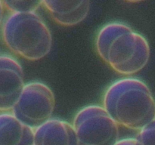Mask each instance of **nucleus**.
<instances>
[{
    "mask_svg": "<svg viewBox=\"0 0 155 145\" xmlns=\"http://www.w3.org/2000/svg\"><path fill=\"white\" fill-rule=\"evenodd\" d=\"M95 46L100 57L122 75L140 72L151 56L150 45L145 36L120 22L108 23L101 27Z\"/></svg>",
    "mask_w": 155,
    "mask_h": 145,
    "instance_id": "nucleus-1",
    "label": "nucleus"
},
{
    "mask_svg": "<svg viewBox=\"0 0 155 145\" xmlns=\"http://www.w3.org/2000/svg\"><path fill=\"white\" fill-rule=\"evenodd\" d=\"M103 107L119 125L141 130L155 119V100L148 85L139 79L117 80L107 89Z\"/></svg>",
    "mask_w": 155,
    "mask_h": 145,
    "instance_id": "nucleus-2",
    "label": "nucleus"
},
{
    "mask_svg": "<svg viewBox=\"0 0 155 145\" xmlns=\"http://www.w3.org/2000/svg\"><path fill=\"white\" fill-rule=\"evenodd\" d=\"M2 39L13 53L27 60H39L49 54L52 36L36 12L12 13L4 21Z\"/></svg>",
    "mask_w": 155,
    "mask_h": 145,
    "instance_id": "nucleus-3",
    "label": "nucleus"
},
{
    "mask_svg": "<svg viewBox=\"0 0 155 145\" xmlns=\"http://www.w3.org/2000/svg\"><path fill=\"white\" fill-rule=\"evenodd\" d=\"M79 145H115L120 140V125L103 106L80 109L73 121Z\"/></svg>",
    "mask_w": 155,
    "mask_h": 145,
    "instance_id": "nucleus-4",
    "label": "nucleus"
},
{
    "mask_svg": "<svg viewBox=\"0 0 155 145\" xmlns=\"http://www.w3.org/2000/svg\"><path fill=\"white\" fill-rule=\"evenodd\" d=\"M54 107L52 90L45 83L34 81L25 84L12 113L24 124L36 128L51 119Z\"/></svg>",
    "mask_w": 155,
    "mask_h": 145,
    "instance_id": "nucleus-5",
    "label": "nucleus"
},
{
    "mask_svg": "<svg viewBox=\"0 0 155 145\" xmlns=\"http://www.w3.org/2000/svg\"><path fill=\"white\" fill-rule=\"evenodd\" d=\"M24 85L21 63L12 56L0 54V113L12 112Z\"/></svg>",
    "mask_w": 155,
    "mask_h": 145,
    "instance_id": "nucleus-6",
    "label": "nucleus"
},
{
    "mask_svg": "<svg viewBox=\"0 0 155 145\" xmlns=\"http://www.w3.org/2000/svg\"><path fill=\"white\" fill-rule=\"evenodd\" d=\"M33 145H79L72 124L51 118L34 128Z\"/></svg>",
    "mask_w": 155,
    "mask_h": 145,
    "instance_id": "nucleus-7",
    "label": "nucleus"
},
{
    "mask_svg": "<svg viewBox=\"0 0 155 145\" xmlns=\"http://www.w3.org/2000/svg\"><path fill=\"white\" fill-rule=\"evenodd\" d=\"M42 5L59 25L72 27L84 21L90 10V2L43 0Z\"/></svg>",
    "mask_w": 155,
    "mask_h": 145,
    "instance_id": "nucleus-8",
    "label": "nucleus"
},
{
    "mask_svg": "<svg viewBox=\"0 0 155 145\" xmlns=\"http://www.w3.org/2000/svg\"><path fill=\"white\" fill-rule=\"evenodd\" d=\"M34 128L12 112L0 113V145H33Z\"/></svg>",
    "mask_w": 155,
    "mask_h": 145,
    "instance_id": "nucleus-9",
    "label": "nucleus"
},
{
    "mask_svg": "<svg viewBox=\"0 0 155 145\" xmlns=\"http://www.w3.org/2000/svg\"><path fill=\"white\" fill-rule=\"evenodd\" d=\"M5 8L12 13L36 12L42 5V1H2Z\"/></svg>",
    "mask_w": 155,
    "mask_h": 145,
    "instance_id": "nucleus-10",
    "label": "nucleus"
},
{
    "mask_svg": "<svg viewBox=\"0 0 155 145\" xmlns=\"http://www.w3.org/2000/svg\"><path fill=\"white\" fill-rule=\"evenodd\" d=\"M136 138L142 145H155V119L139 130Z\"/></svg>",
    "mask_w": 155,
    "mask_h": 145,
    "instance_id": "nucleus-11",
    "label": "nucleus"
},
{
    "mask_svg": "<svg viewBox=\"0 0 155 145\" xmlns=\"http://www.w3.org/2000/svg\"><path fill=\"white\" fill-rule=\"evenodd\" d=\"M115 145H142L136 137H127L120 139Z\"/></svg>",
    "mask_w": 155,
    "mask_h": 145,
    "instance_id": "nucleus-12",
    "label": "nucleus"
},
{
    "mask_svg": "<svg viewBox=\"0 0 155 145\" xmlns=\"http://www.w3.org/2000/svg\"><path fill=\"white\" fill-rule=\"evenodd\" d=\"M4 9L5 6L4 5H3L2 1H0V24L2 22L3 15H4Z\"/></svg>",
    "mask_w": 155,
    "mask_h": 145,
    "instance_id": "nucleus-13",
    "label": "nucleus"
}]
</instances>
